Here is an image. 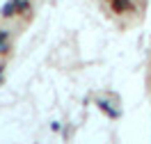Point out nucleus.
Masks as SVG:
<instances>
[{"label":"nucleus","instance_id":"obj_1","mask_svg":"<svg viewBox=\"0 0 151 144\" xmlns=\"http://www.w3.org/2000/svg\"><path fill=\"white\" fill-rule=\"evenodd\" d=\"M112 2H114L112 7H114V9H117V11H122L124 7H126V5H128V0H112Z\"/></svg>","mask_w":151,"mask_h":144}]
</instances>
